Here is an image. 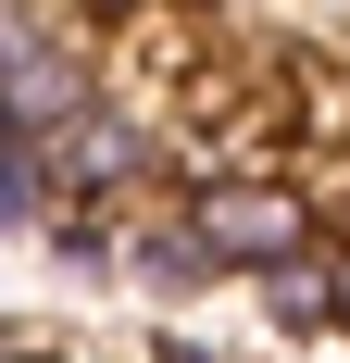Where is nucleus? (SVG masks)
Segmentation results:
<instances>
[{"label": "nucleus", "mask_w": 350, "mask_h": 363, "mask_svg": "<svg viewBox=\"0 0 350 363\" xmlns=\"http://www.w3.org/2000/svg\"><path fill=\"white\" fill-rule=\"evenodd\" d=\"M175 225L201 238L213 276H263V263H288V251H325L313 238V188L276 176V163H201V176L175 188Z\"/></svg>", "instance_id": "1"}, {"label": "nucleus", "mask_w": 350, "mask_h": 363, "mask_svg": "<svg viewBox=\"0 0 350 363\" xmlns=\"http://www.w3.org/2000/svg\"><path fill=\"white\" fill-rule=\"evenodd\" d=\"M88 101H101V38L75 26V0H38L26 50L0 63V138H13V150H50Z\"/></svg>", "instance_id": "2"}, {"label": "nucleus", "mask_w": 350, "mask_h": 363, "mask_svg": "<svg viewBox=\"0 0 350 363\" xmlns=\"http://www.w3.org/2000/svg\"><path fill=\"white\" fill-rule=\"evenodd\" d=\"M38 163H50V188H63L75 213H101V201H125V188H150V176L175 163V125H163L150 101H113V88H101Z\"/></svg>", "instance_id": "3"}, {"label": "nucleus", "mask_w": 350, "mask_h": 363, "mask_svg": "<svg viewBox=\"0 0 350 363\" xmlns=\"http://www.w3.org/2000/svg\"><path fill=\"white\" fill-rule=\"evenodd\" d=\"M113 263H125L138 289H163V301H188V289H213V263H201V238H188L175 213H138L125 238H113Z\"/></svg>", "instance_id": "4"}, {"label": "nucleus", "mask_w": 350, "mask_h": 363, "mask_svg": "<svg viewBox=\"0 0 350 363\" xmlns=\"http://www.w3.org/2000/svg\"><path fill=\"white\" fill-rule=\"evenodd\" d=\"M250 289H263V326H288V338H313V326H325V251H288V263H263Z\"/></svg>", "instance_id": "5"}, {"label": "nucleus", "mask_w": 350, "mask_h": 363, "mask_svg": "<svg viewBox=\"0 0 350 363\" xmlns=\"http://www.w3.org/2000/svg\"><path fill=\"white\" fill-rule=\"evenodd\" d=\"M50 213H63V188H50V163L0 138V225H50Z\"/></svg>", "instance_id": "6"}, {"label": "nucleus", "mask_w": 350, "mask_h": 363, "mask_svg": "<svg viewBox=\"0 0 350 363\" xmlns=\"http://www.w3.org/2000/svg\"><path fill=\"white\" fill-rule=\"evenodd\" d=\"M38 238H50V251H63L75 276H113V225H101V213H75V201H63V213L38 225Z\"/></svg>", "instance_id": "7"}, {"label": "nucleus", "mask_w": 350, "mask_h": 363, "mask_svg": "<svg viewBox=\"0 0 350 363\" xmlns=\"http://www.w3.org/2000/svg\"><path fill=\"white\" fill-rule=\"evenodd\" d=\"M325 326H350V251H325Z\"/></svg>", "instance_id": "8"}, {"label": "nucleus", "mask_w": 350, "mask_h": 363, "mask_svg": "<svg viewBox=\"0 0 350 363\" xmlns=\"http://www.w3.org/2000/svg\"><path fill=\"white\" fill-rule=\"evenodd\" d=\"M26 26H38V0H0V63L26 50Z\"/></svg>", "instance_id": "9"}, {"label": "nucleus", "mask_w": 350, "mask_h": 363, "mask_svg": "<svg viewBox=\"0 0 350 363\" xmlns=\"http://www.w3.org/2000/svg\"><path fill=\"white\" fill-rule=\"evenodd\" d=\"M150 363H213V351H188V338H175V351H150Z\"/></svg>", "instance_id": "10"}, {"label": "nucleus", "mask_w": 350, "mask_h": 363, "mask_svg": "<svg viewBox=\"0 0 350 363\" xmlns=\"http://www.w3.org/2000/svg\"><path fill=\"white\" fill-rule=\"evenodd\" d=\"M0 363H26V351H13V338H0Z\"/></svg>", "instance_id": "11"}]
</instances>
